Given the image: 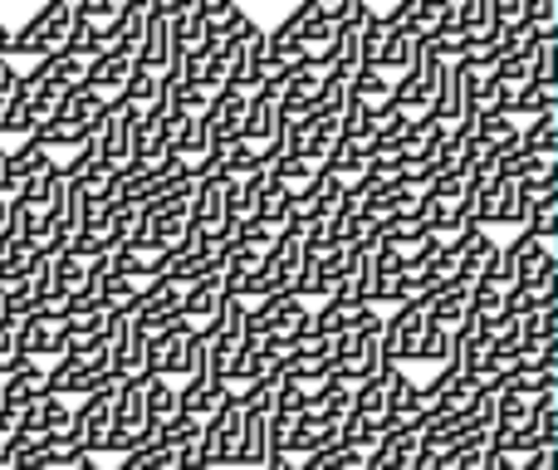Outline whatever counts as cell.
Segmentation results:
<instances>
[{
  "label": "cell",
  "instance_id": "20",
  "mask_svg": "<svg viewBox=\"0 0 558 470\" xmlns=\"http://www.w3.org/2000/svg\"><path fill=\"white\" fill-rule=\"evenodd\" d=\"M318 167H324V172H333V177H343V182H353V177L367 172V143H357V137H343V133H338L333 147H328V157H324Z\"/></svg>",
  "mask_w": 558,
  "mask_h": 470
},
{
  "label": "cell",
  "instance_id": "18",
  "mask_svg": "<svg viewBox=\"0 0 558 470\" xmlns=\"http://www.w3.org/2000/svg\"><path fill=\"white\" fill-rule=\"evenodd\" d=\"M245 98H251V94H235V88H216L211 104H206V128H211V137H241Z\"/></svg>",
  "mask_w": 558,
  "mask_h": 470
},
{
  "label": "cell",
  "instance_id": "15",
  "mask_svg": "<svg viewBox=\"0 0 558 470\" xmlns=\"http://www.w3.org/2000/svg\"><path fill=\"white\" fill-rule=\"evenodd\" d=\"M416 446L422 442L412 426H383V442L367 451V470H412Z\"/></svg>",
  "mask_w": 558,
  "mask_h": 470
},
{
  "label": "cell",
  "instance_id": "27",
  "mask_svg": "<svg viewBox=\"0 0 558 470\" xmlns=\"http://www.w3.org/2000/svg\"><path fill=\"white\" fill-rule=\"evenodd\" d=\"M524 25H530L534 35L554 39L558 35V0H524Z\"/></svg>",
  "mask_w": 558,
  "mask_h": 470
},
{
  "label": "cell",
  "instance_id": "12",
  "mask_svg": "<svg viewBox=\"0 0 558 470\" xmlns=\"http://www.w3.org/2000/svg\"><path fill=\"white\" fill-rule=\"evenodd\" d=\"M338 446V422H324L318 412H299L289 422V436H284V456L299 461V456H314V451H328Z\"/></svg>",
  "mask_w": 558,
  "mask_h": 470
},
{
  "label": "cell",
  "instance_id": "6",
  "mask_svg": "<svg viewBox=\"0 0 558 470\" xmlns=\"http://www.w3.org/2000/svg\"><path fill=\"white\" fill-rule=\"evenodd\" d=\"M137 113H143V108H133L123 94L108 98L104 118H98V128H94V153L104 157L108 167H123L128 162V137H133Z\"/></svg>",
  "mask_w": 558,
  "mask_h": 470
},
{
  "label": "cell",
  "instance_id": "16",
  "mask_svg": "<svg viewBox=\"0 0 558 470\" xmlns=\"http://www.w3.org/2000/svg\"><path fill=\"white\" fill-rule=\"evenodd\" d=\"M221 304H226V289H221V269H216V275H206V279H196V285H186V289H182V318H192L196 328H211V324H216V314H221Z\"/></svg>",
  "mask_w": 558,
  "mask_h": 470
},
{
  "label": "cell",
  "instance_id": "26",
  "mask_svg": "<svg viewBox=\"0 0 558 470\" xmlns=\"http://www.w3.org/2000/svg\"><path fill=\"white\" fill-rule=\"evenodd\" d=\"M520 334L524 344H554L558 338V304H539L520 318Z\"/></svg>",
  "mask_w": 558,
  "mask_h": 470
},
{
  "label": "cell",
  "instance_id": "25",
  "mask_svg": "<svg viewBox=\"0 0 558 470\" xmlns=\"http://www.w3.org/2000/svg\"><path fill=\"white\" fill-rule=\"evenodd\" d=\"M451 328H441V324H426L422 328V338H416V353H412V363H432V367H441V363H451Z\"/></svg>",
  "mask_w": 558,
  "mask_h": 470
},
{
  "label": "cell",
  "instance_id": "11",
  "mask_svg": "<svg viewBox=\"0 0 558 470\" xmlns=\"http://www.w3.org/2000/svg\"><path fill=\"white\" fill-rule=\"evenodd\" d=\"M133 318L147 334H162L172 318H182V285H167V279L143 285V294H137V304H133Z\"/></svg>",
  "mask_w": 558,
  "mask_h": 470
},
{
  "label": "cell",
  "instance_id": "24",
  "mask_svg": "<svg viewBox=\"0 0 558 470\" xmlns=\"http://www.w3.org/2000/svg\"><path fill=\"white\" fill-rule=\"evenodd\" d=\"M162 88H167L162 74L133 59V69H128V79H123V98H128V104H133V108H147V104H157V94H162Z\"/></svg>",
  "mask_w": 558,
  "mask_h": 470
},
{
  "label": "cell",
  "instance_id": "9",
  "mask_svg": "<svg viewBox=\"0 0 558 470\" xmlns=\"http://www.w3.org/2000/svg\"><path fill=\"white\" fill-rule=\"evenodd\" d=\"M377 304H363V299H324L318 309H308V334H353V328H367L377 324Z\"/></svg>",
  "mask_w": 558,
  "mask_h": 470
},
{
  "label": "cell",
  "instance_id": "23",
  "mask_svg": "<svg viewBox=\"0 0 558 470\" xmlns=\"http://www.w3.org/2000/svg\"><path fill=\"white\" fill-rule=\"evenodd\" d=\"M387 94H392V74H383V69H357V74H348V104L377 108Z\"/></svg>",
  "mask_w": 558,
  "mask_h": 470
},
{
  "label": "cell",
  "instance_id": "28",
  "mask_svg": "<svg viewBox=\"0 0 558 470\" xmlns=\"http://www.w3.org/2000/svg\"><path fill=\"white\" fill-rule=\"evenodd\" d=\"M481 470H514V456H505V451H495L490 442H485V456H481Z\"/></svg>",
  "mask_w": 558,
  "mask_h": 470
},
{
  "label": "cell",
  "instance_id": "4",
  "mask_svg": "<svg viewBox=\"0 0 558 470\" xmlns=\"http://www.w3.org/2000/svg\"><path fill=\"white\" fill-rule=\"evenodd\" d=\"M426 328V294H412L402 304H392V314H383V367H402L412 363L416 353V338Z\"/></svg>",
  "mask_w": 558,
  "mask_h": 470
},
{
  "label": "cell",
  "instance_id": "14",
  "mask_svg": "<svg viewBox=\"0 0 558 470\" xmlns=\"http://www.w3.org/2000/svg\"><path fill=\"white\" fill-rule=\"evenodd\" d=\"M265 79H270V49H265V29H260V35H251L245 49L235 55L226 88H235V94H260Z\"/></svg>",
  "mask_w": 558,
  "mask_h": 470
},
{
  "label": "cell",
  "instance_id": "17",
  "mask_svg": "<svg viewBox=\"0 0 558 470\" xmlns=\"http://www.w3.org/2000/svg\"><path fill=\"white\" fill-rule=\"evenodd\" d=\"M84 279H88V260L78 255L74 245H64V250H54L49 255V269H45V285H49V294H78L84 289Z\"/></svg>",
  "mask_w": 558,
  "mask_h": 470
},
{
  "label": "cell",
  "instance_id": "2",
  "mask_svg": "<svg viewBox=\"0 0 558 470\" xmlns=\"http://www.w3.org/2000/svg\"><path fill=\"white\" fill-rule=\"evenodd\" d=\"M74 29V0H45L20 29H10V59H45L64 49Z\"/></svg>",
  "mask_w": 558,
  "mask_h": 470
},
{
  "label": "cell",
  "instance_id": "21",
  "mask_svg": "<svg viewBox=\"0 0 558 470\" xmlns=\"http://www.w3.org/2000/svg\"><path fill=\"white\" fill-rule=\"evenodd\" d=\"M143 412H147V426H153V432L167 422V417L182 412L172 377H143Z\"/></svg>",
  "mask_w": 558,
  "mask_h": 470
},
{
  "label": "cell",
  "instance_id": "8",
  "mask_svg": "<svg viewBox=\"0 0 558 470\" xmlns=\"http://www.w3.org/2000/svg\"><path fill=\"white\" fill-rule=\"evenodd\" d=\"M108 377H113V383H123V377H147V328L137 324L133 314L108 338Z\"/></svg>",
  "mask_w": 558,
  "mask_h": 470
},
{
  "label": "cell",
  "instance_id": "29",
  "mask_svg": "<svg viewBox=\"0 0 558 470\" xmlns=\"http://www.w3.org/2000/svg\"><path fill=\"white\" fill-rule=\"evenodd\" d=\"M5 470H35V466H25V461H10Z\"/></svg>",
  "mask_w": 558,
  "mask_h": 470
},
{
  "label": "cell",
  "instance_id": "5",
  "mask_svg": "<svg viewBox=\"0 0 558 470\" xmlns=\"http://www.w3.org/2000/svg\"><path fill=\"white\" fill-rule=\"evenodd\" d=\"M241 422H245V407L241 397H226L202 426V466H216V470H231L235 466V446H241Z\"/></svg>",
  "mask_w": 558,
  "mask_h": 470
},
{
  "label": "cell",
  "instance_id": "13",
  "mask_svg": "<svg viewBox=\"0 0 558 470\" xmlns=\"http://www.w3.org/2000/svg\"><path fill=\"white\" fill-rule=\"evenodd\" d=\"M284 133V113H279V98L275 94H251L245 98V118H241V137L251 147H265V143H275V137Z\"/></svg>",
  "mask_w": 558,
  "mask_h": 470
},
{
  "label": "cell",
  "instance_id": "19",
  "mask_svg": "<svg viewBox=\"0 0 558 470\" xmlns=\"http://www.w3.org/2000/svg\"><path fill=\"white\" fill-rule=\"evenodd\" d=\"M104 108H108V98L98 94V88L74 84V88H64V98H59V113H54V118H69V123H84V128H98Z\"/></svg>",
  "mask_w": 558,
  "mask_h": 470
},
{
  "label": "cell",
  "instance_id": "7",
  "mask_svg": "<svg viewBox=\"0 0 558 470\" xmlns=\"http://www.w3.org/2000/svg\"><path fill=\"white\" fill-rule=\"evenodd\" d=\"M343 186H348L343 177H333V172L318 167V172L289 196V226H314L318 216H328L338 202H343Z\"/></svg>",
  "mask_w": 558,
  "mask_h": 470
},
{
  "label": "cell",
  "instance_id": "3",
  "mask_svg": "<svg viewBox=\"0 0 558 470\" xmlns=\"http://www.w3.org/2000/svg\"><path fill=\"white\" fill-rule=\"evenodd\" d=\"M245 334L251 338H275V344H299L308 334V299L299 294H265L245 314Z\"/></svg>",
  "mask_w": 558,
  "mask_h": 470
},
{
  "label": "cell",
  "instance_id": "10",
  "mask_svg": "<svg viewBox=\"0 0 558 470\" xmlns=\"http://www.w3.org/2000/svg\"><path fill=\"white\" fill-rule=\"evenodd\" d=\"M226 397H231L226 377L211 373V367H202V363H196L192 373L182 377V387H177V402H182V412H186V417H202V422L226 402Z\"/></svg>",
  "mask_w": 558,
  "mask_h": 470
},
{
  "label": "cell",
  "instance_id": "22",
  "mask_svg": "<svg viewBox=\"0 0 558 470\" xmlns=\"http://www.w3.org/2000/svg\"><path fill=\"white\" fill-rule=\"evenodd\" d=\"M520 231H530V236H539V240H549V236L558 231V186L530 196V212H524V226H520Z\"/></svg>",
  "mask_w": 558,
  "mask_h": 470
},
{
  "label": "cell",
  "instance_id": "1",
  "mask_svg": "<svg viewBox=\"0 0 558 470\" xmlns=\"http://www.w3.org/2000/svg\"><path fill=\"white\" fill-rule=\"evenodd\" d=\"M206 328H196L192 318H172L162 334H147V377H186L202 358Z\"/></svg>",
  "mask_w": 558,
  "mask_h": 470
}]
</instances>
